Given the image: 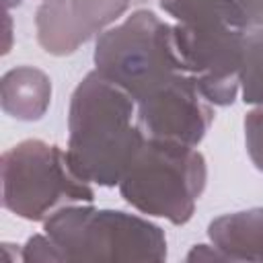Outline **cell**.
I'll list each match as a JSON object with an SVG mask.
<instances>
[{"instance_id": "cell-14", "label": "cell", "mask_w": 263, "mask_h": 263, "mask_svg": "<svg viewBox=\"0 0 263 263\" xmlns=\"http://www.w3.org/2000/svg\"><path fill=\"white\" fill-rule=\"evenodd\" d=\"M21 257H23L21 261H25V263H37V261H41V263H62V261H66L64 253L60 251V247L53 242V238L47 232L33 234L25 242V247L21 251Z\"/></svg>"}, {"instance_id": "cell-4", "label": "cell", "mask_w": 263, "mask_h": 263, "mask_svg": "<svg viewBox=\"0 0 263 263\" xmlns=\"http://www.w3.org/2000/svg\"><path fill=\"white\" fill-rule=\"evenodd\" d=\"M205 181L208 164L195 146L146 138L117 187L140 214L183 226L191 220Z\"/></svg>"}, {"instance_id": "cell-6", "label": "cell", "mask_w": 263, "mask_h": 263, "mask_svg": "<svg viewBox=\"0 0 263 263\" xmlns=\"http://www.w3.org/2000/svg\"><path fill=\"white\" fill-rule=\"evenodd\" d=\"M0 179L4 210L29 222H45L66 205L95 199L90 183L74 173L68 154L37 138L2 152Z\"/></svg>"}, {"instance_id": "cell-9", "label": "cell", "mask_w": 263, "mask_h": 263, "mask_svg": "<svg viewBox=\"0 0 263 263\" xmlns=\"http://www.w3.org/2000/svg\"><path fill=\"white\" fill-rule=\"evenodd\" d=\"M51 103V80L35 66H16L0 80V105L18 121H39Z\"/></svg>"}, {"instance_id": "cell-18", "label": "cell", "mask_w": 263, "mask_h": 263, "mask_svg": "<svg viewBox=\"0 0 263 263\" xmlns=\"http://www.w3.org/2000/svg\"><path fill=\"white\" fill-rule=\"evenodd\" d=\"M23 0H2V4H4V8L6 10H10V8H14V6H18Z\"/></svg>"}, {"instance_id": "cell-7", "label": "cell", "mask_w": 263, "mask_h": 263, "mask_svg": "<svg viewBox=\"0 0 263 263\" xmlns=\"http://www.w3.org/2000/svg\"><path fill=\"white\" fill-rule=\"evenodd\" d=\"M136 117L146 138L171 140L197 148L214 121V109L199 92L193 78L185 76L162 95L136 105Z\"/></svg>"}, {"instance_id": "cell-2", "label": "cell", "mask_w": 263, "mask_h": 263, "mask_svg": "<svg viewBox=\"0 0 263 263\" xmlns=\"http://www.w3.org/2000/svg\"><path fill=\"white\" fill-rule=\"evenodd\" d=\"M173 16V35L185 70L218 107L234 103L249 21L238 0H158Z\"/></svg>"}, {"instance_id": "cell-16", "label": "cell", "mask_w": 263, "mask_h": 263, "mask_svg": "<svg viewBox=\"0 0 263 263\" xmlns=\"http://www.w3.org/2000/svg\"><path fill=\"white\" fill-rule=\"evenodd\" d=\"M249 27H263V0H238Z\"/></svg>"}, {"instance_id": "cell-10", "label": "cell", "mask_w": 263, "mask_h": 263, "mask_svg": "<svg viewBox=\"0 0 263 263\" xmlns=\"http://www.w3.org/2000/svg\"><path fill=\"white\" fill-rule=\"evenodd\" d=\"M35 33L37 43L49 55H72L84 41L80 35L70 0H43L35 12Z\"/></svg>"}, {"instance_id": "cell-3", "label": "cell", "mask_w": 263, "mask_h": 263, "mask_svg": "<svg viewBox=\"0 0 263 263\" xmlns=\"http://www.w3.org/2000/svg\"><path fill=\"white\" fill-rule=\"evenodd\" d=\"M95 70L142 105L189 76L179 55L173 25L140 8L107 29L95 43Z\"/></svg>"}, {"instance_id": "cell-5", "label": "cell", "mask_w": 263, "mask_h": 263, "mask_svg": "<svg viewBox=\"0 0 263 263\" xmlns=\"http://www.w3.org/2000/svg\"><path fill=\"white\" fill-rule=\"evenodd\" d=\"M66 261H164L166 236L148 218L72 203L43 222Z\"/></svg>"}, {"instance_id": "cell-11", "label": "cell", "mask_w": 263, "mask_h": 263, "mask_svg": "<svg viewBox=\"0 0 263 263\" xmlns=\"http://www.w3.org/2000/svg\"><path fill=\"white\" fill-rule=\"evenodd\" d=\"M127 8L129 0H70L74 23L84 41H90L111 29V25L119 21Z\"/></svg>"}, {"instance_id": "cell-15", "label": "cell", "mask_w": 263, "mask_h": 263, "mask_svg": "<svg viewBox=\"0 0 263 263\" xmlns=\"http://www.w3.org/2000/svg\"><path fill=\"white\" fill-rule=\"evenodd\" d=\"M185 259L187 261H228L226 255L218 247H214V245H195L187 253Z\"/></svg>"}, {"instance_id": "cell-17", "label": "cell", "mask_w": 263, "mask_h": 263, "mask_svg": "<svg viewBox=\"0 0 263 263\" xmlns=\"http://www.w3.org/2000/svg\"><path fill=\"white\" fill-rule=\"evenodd\" d=\"M6 43H4V53H8L10 51V45H12V18H10V14H8V10H6Z\"/></svg>"}, {"instance_id": "cell-1", "label": "cell", "mask_w": 263, "mask_h": 263, "mask_svg": "<svg viewBox=\"0 0 263 263\" xmlns=\"http://www.w3.org/2000/svg\"><path fill=\"white\" fill-rule=\"evenodd\" d=\"M146 140L136 101L97 70L74 88L68 111V160L86 183L119 185L127 164Z\"/></svg>"}, {"instance_id": "cell-13", "label": "cell", "mask_w": 263, "mask_h": 263, "mask_svg": "<svg viewBox=\"0 0 263 263\" xmlns=\"http://www.w3.org/2000/svg\"><path fill=\"white\" fill-rule=\"evenodd\" d=\"M245 146L255 168L263 173V103L255 105L245 117Z\"/></svg>"}, {"instance_id": "cell-8", "label": "cell", "mask_w": 263, "mask_h": 263, "mask_svg": "<svg viewBox=\"0 0 263 263\" xmlns=\"http://www.w3.org/2000/svg\"><path fill=\"white\" fill-rule=\"evenodd\" d=\"M208 236L228 261L263 263V208L218 216L210 222Z\"/></svg>"}, {"instance_id": "cell-12", "label": "cell", "mask_w": 263, "mask_h": 263, "mask_svg": "<svg viewBox=\"0 0 263 263\" xmlns=\"http://www.w3.org/2000/svg\"><path fill=\"white\" fill-rule=\"evenodd\" d=\"M238 82L245 103L249 105L263 103V27H255L253 31L247 33Z\"/></svg>"}]
</instances>
